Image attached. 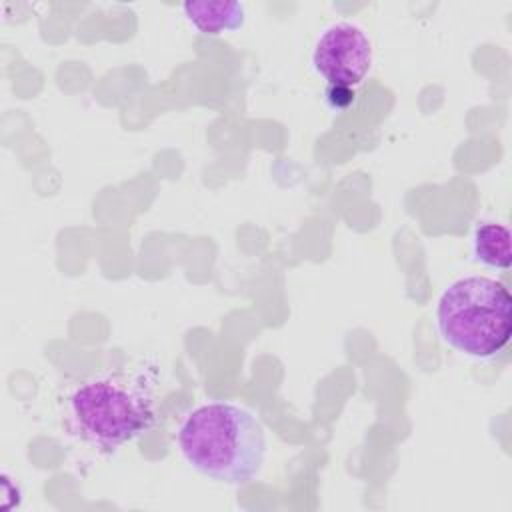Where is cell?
Segmentation results:
<instances>
[{"label": "cell", "mask_w": 512, "mask_h": 512, "mask_svg": "<svg viewBox=\"0 0 512 512\" xmlns=\"http://www.w3.org/2000/svg\"><path fill=\"white\" fill-rule=\"evenodd\" d=\"M184 460L200 474L224 484L252 482L266 458V436L252 412L232 402L194 408L178 430Z\"/></svg>", "instance_id": "obj_1"}, {"label": "cell", "mask_w": 512, "mask_h": 512, "mask_svg": "<svg viewBox=\"0 0 512 512\" xmlns=\"http://www.w3.org/2000/svg\"><path fill=\"white\" fill-rule=\"evenodd\" d=\"M436 324L442 340L456 352L492 358L512 336V296L496 278H458L438 298Z\"/></svg>", "instance_id": "obj_2"}, {"label": "cell", "mask_w": 512, "mask_h": 512, "mask_svg": "<svg viewBox=\"0 0 512 512\" xmlns=\"http://www.w3.org/2000/svg\"><path fill=\"white\" fill-rule=\"evenodd\" d=\"M66 420L72 434L86 444L114 450L152 426L154 400L140 382L116 376L96 378L70 394Z\"/></svg>", "instance_id": "obj_3"}, {"label": "cell", "mask_w": 512, "mask_h": 512, "mask_svg": "<svg viewBox=\"0 0 512 512\" xmlns=\"http://www.w3.org/2000/svg\"><path fill=\"white\" fill-rule=\"evenodd\" d=\"M312 66L330 86L354 88L370 72L372 42L358 24L334 22L316 40Z\"/></svg>", "instance_id": "obj_4"}, {"label": "cell", "mask_w": 512, "mask_h": 512, "mask_svg": "<svg viewBox=\"0 0 512 512\" xmlns=\"http://www.w3.org/2000/svg\"><path fill=\"white\" fill-rule=\"evenodd\" d=\"M182 10L186 18L202 34H222L238 30L244 24L246 8L234 0H208V2H184Z\"/></svg>", "instance_id": "obj_5"}, {"label": "cell", "mask_w": 512, "mask_h": 512, "mask_svg": "<svg viewBox=\"0 0 512 512\" xmlns=\"http://www.w3.org/2000/svg\"><path fill=\"white\" fill-rule=\"evenodd\" d=\"M474 258L488 268L508 270L512 264L510 230L498 222H482L472 234Z\"/></svg>", "instance_id": "obj_6"}]
</instances>
